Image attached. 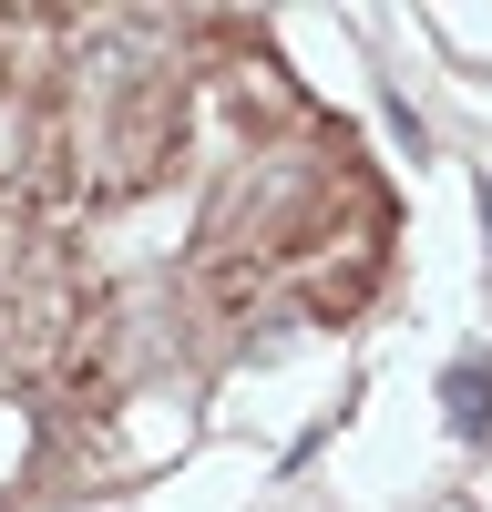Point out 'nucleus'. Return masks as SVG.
<instances>
[{
  "mask_svg": "<svg viewBox=\"0 0 492 512\" xmlns=\"http://www.w3.org/2000/svg\"><path fill=\"white\" fill-rule=\"evenodd\" d=\"M451 431H472V441L492 431V379H482L472 359H462V369H451Z\"/></svg>",
  "mask_w": 492,
  "mask_h": 512,
  "instance_id": "nucleus-1",
  "label": "nucleus"
}]
</instances>
